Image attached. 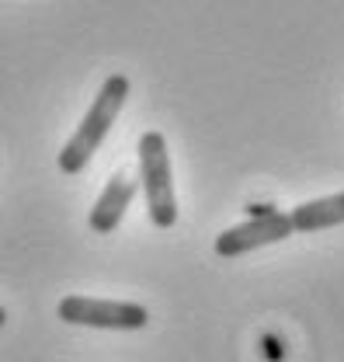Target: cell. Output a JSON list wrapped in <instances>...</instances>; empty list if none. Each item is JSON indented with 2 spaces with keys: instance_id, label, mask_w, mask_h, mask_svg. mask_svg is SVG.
I'll use <instances>...</instances> for the list:
<instances>
[{
  "instance_id": "6da1fadb",
  "label": "cell",
  "mask_w": 344,
  "mask_h": 362,
  "mask_svg": "<svg viewBox=\"0 0 344 362\" xmlns=\"http://www.w3.org/2000/svg\"><path fill=\"white\" fill-rule=\"evenodd\" d=\"M126 98H129V77H126V74H112V77L101 84L94 105L87 108V115L81 119L77 133L63 143V150H59V157H56V164H59L63 175H81L87 164H90V157L97 153V146L105 143V136L112 133V126H115V119H119Z\"/></svg>"
},
{
  "instance_id": "7a4b0ae2",
  "label": "cell",
  "mask_w": 344,
  "mask_h": 362,
  "mask_svg": "<svg viewBox=\"0 0 344 362\" xmlns=\"http://www.w3.org/2000/svg\"><path fill=\"white\" fill-rule=\"evenodd\" d=\"M139 185H143V195H146L150 223L160 226V230H171L177 223V195H174L167 139L157 129L139 136Z\"/></svg>"
},
{
  "instance_id": "3957f363",
  "label": "cell",
  "mask_w": 344,
  "mask_h": 362,
  "mask_svg": "<svg viewBox=\"0 0 344 362\" xmlns=\"http://www.w3.org/2000/svg\"><path fill=\"white\" fill-rule=\"evenodd\" d=\"M59 320L77 327H101V331H143L150 324V310L143 303L126 300H90V296H63L56 307Z\"/></svg>"
},
{
  "instance_id": "277c9868",
  "label": "cell",
  "mask_w": 344,
  "mask_h": 362,
  "mask_svg": "<svg viewBox=\"0 0 344 362\" xmlns=\"http://www.w3.org/2000/svg\"><path fill=\"white\" fill-rule=\"evenodd\" d=\"M292 233V223H289V213H264V216H254L247 223H237L230 230H223L215 237V255L219 258H240V255H251L258 247H268V244H278Z\"/></svg>"
},
{
  "instance_id": "5b68a950",
  "label": "cell",
  "mask_w": 344,
  "mask_h": 362,
  "mask_svg": "<svg viewBox=\"0 0 344 362\" xmlns=\"http://www.w3.org/2000/svg\"><path fill=\"white\" fill-rule=\"evenodd\" d=\"M136 178H132L129 171H119V175H112V181L105 185V192L97 195V202H94V209H90V216H87V223L94 233H112L115 226L122 223V216H126V209L132 206V199H136Z\"/></svg>"
},
{
  "instance_id": "8992f818",
  "label": "cell",
  "mask_w": 344,
  "mask_h": 362,
  "mask_svg": "<svg viewBox=\"0 0 344 362\" xmlns=\"http://www.w3.org/2000/svg\"><path fill=\"white\" fill-rule=\"evenodd\" d=\"M292 233H313V230H327V226L344 223V192L338 195H324V199H309L289 213Z\"/></svg>"
},
{
  "instance_id": "52a82bcc",
  "label": "cell",
  "mask_w": 344,
  "mask_h": 362,
  "mask_svg": "<svg viewBox=\"0 0 344 362\" xmlns=\"http://www.w3.org/2000/svg\"><path fill=\"white\" fill-rule=\"evenodd\" d=\"M4 324H7V310L0 307V327H4Z\"/></svg>"
}]
</instances>
